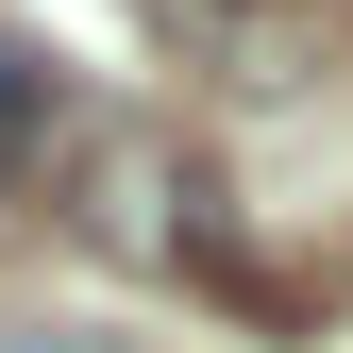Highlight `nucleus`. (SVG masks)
<instances>
[{
    "instance_id": "1",
    "label": "nucleus",
    "mask_w": 353,
    "mask_h": 353,
    "mask_svg": "<svg viewBox=\"0 0 353 353\" xmlns=\"http://www.w3.org/2000/svg\"><path fill=\"white\" fill-rule=\"evenodd\" d=\"M34 135H51V68H34V34H0V185L34 168Z\"/></svg>"
}]
</instances>
